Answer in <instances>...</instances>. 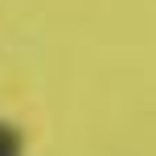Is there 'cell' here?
Wrapping results in <instances>:
<instances>
[{"instance_id":"cell-1","label":"cell","mask_w":156,"mask_h":156,"mask_svg":"<svg viewBox=\"0 0 156 156\" xmlns=\"http://www.w3.org/2000/svg\"><path fill=\"white\" fill-rule=\"evenodd\" d=\"M25 152V136L12 123H0V156H21Z\"/></svg>"}]
</instances>
